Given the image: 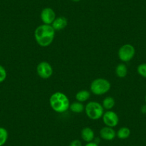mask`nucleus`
<instances>
[{"mask_svg": "<svg viewBox=\"0 0 146 146\" xmlns=\"http://www.w3.org/2000/svg\"><path fill=\"white\" fill-rule=\"evenodd\" d=\"M141 112L143 114H146V104L141 107Z\"/></svg>", "mask_w": 146, "mask_h": 146, "instance_id": "nucleus-22", "label": "nucleus"}, {"mask_svg": "<svg viewBox=\"0 0 146 146\" xmlns=\"http://www.w3.org/2000/svg\"><path fill=\"white\" fill-rule=\"evenodd\" d=\"M85 146H99L98 143H95V142H90V143H88Z\"/></svg>", "mask_w": 146, "mask_h": 146, "instance_id": "nucleus-21", "label": "nucleus"}, {"mask_svg": "<svg viewBox=\"0 0 146 146\" xmlns=\"http://www.w3.org/2000/svg\"><path fill=\"white\" fill-rule=\"evenodd\" d=\"M72 1L74 2H80V1H82V0H72Z\"/></svg>", "mask_w": 146, "mask_h": 146, "instance_id": "nucleus-23", "label": "nucleus"}, {"mask_svg": "<svg viewBox=\"0 0 146 146\" xmlns=\"http://www.w3.org/2000/svg\"><path fill=\"white\" fill-rule=\"evenodd\" d=\"M85 111L87 116L92 120H98L102 117L104 108L102 104L96 101H90L85 107Z\"/></svg>", "mask_w": 146, "mask_h": 146, "instance_id": "nucleus-3", "label": "nucleus"}, {"mask_svg": "<svg viewBox=\"0 0 146 146\" xmlns=\"http://www.w3.org/2000/svg\"><path fill=\"white\" fill-rule=\"evenodd\" d=\"M7 75V71L5 68L3 66L0 65V83L4 82L6 80Z\"/></svg>", "mask_w": 146, "mask_h": 146, "instance_id": "nucleus-19", "label": "nucleus"}, {"mask_svg": "<svg viewBox=\"0 0 146 146\" xmlns=\"http://www.w3.org/2000/svg\"><path fill=\"white\" fill-rule=\"evenodd\" d=\"M8 139V132L5 127H0V146H3Z\"/></svg>", "mask_w": 146, "mask_h": 146, "instance_id": "nucleus-17", "label": "nucleus"}, {"mask_svg": "<svg viewBox=\"0 0 146 146\" xmlns=\"http://www.w3.org/2000/svg\"><path fill=\"white\" fill-rule=\"evenodd\" d=\"M67 24H68V22H67V18L61 16L56 17V19H54V21L51 25L54 30L60 31L62 29H64L67 26Z\"/></svg>", "mask_w": 146, "mask_h": 146, "instance_id": "nucleus-10", "label": "nucleus"}, {"mask_svg": "<svg viewBox=\"0 0 146 146\" xmlns=\"http://www.w3.org/2000/svg\"><path fill=\"white\" fill-rule=\"evenodd\" d=\"M50 105L52 109L56 113H62L70 108V100L65 94L61 92H56L50 96Z\"/></svg>", "mask_w": 146, "mask_h": 146, "instance_id": "nucleus-2", "label": "nucleus"}, {"mask_svg": "<svg viewBox=\"0 0 146 146\" xmlns=\"http://www.w3.org/2000/svg\"><path fill=\"white\" fill-rule=\"evenodd\" d=\"M115 73L118 78H124L127 75V66L123 63L117 64L115 68Z\"/></svg>", "mask_w": 146, "mask_h": 146, "instance_id": "nucleus-13", "label": "nucleus"}, {"mask_svg": "<svg viewBox=\"0 0 146 146\" xmlns=\"http://www.w3.org/2000/svg\"><path fill=\"white\" fill-rule=\"evenodd\" d=\"M40 17L43 24L51 25L56 19V14L52 8L45 7L42 10Z\"/></svg>", "mask_w": 146, "mask_h": 146, "instance_id": "nucleus-8", "label": "nucleus"}, {"mask_svg": "<svg viewBox=\"0 0 146 146\" xmlns=\"http://www.w3.org/2000/svg\"><path fill=\"white\" fill-rule=\"evenodd\" d=\"M100 135L101 138L103 140L110 141V140H114L115 137H116V132L115 131L113 127L105 126L100 130Z\"/></svg>", "mask_w": 146, "mask_h": 146, "instance_id": "nucleus-9", "label": "nucleus"}, {"mask_svg": "<svg viewBox=\"0 0 146 146\" xmlns=\"http://www.w3.org/2000/svg\"><path fill=\"white\" fill-rule=\"evenodd\" d=\"M36 73L42 79L47 80L53 74V69L51 64L45 61H42L36 66Z\"/></svg>", "mask_w": 146, "mask_h": 146, "instance_id": "nucleus-6", "label": "nucleus"}, {"mask_svg": "<svg viewBox=\"0 0 146 146\" xmlns=\"http://www.w3.org/2000/svg\"><path fill=\"white\" fill-rule=\"evenodd\" d=\"M90 98V92L86 90H82L79 91L77 92L76 95H75L77 101L80 102H86L87 100H89Z\"/></svg>", "mask_w": 146, "mask_h": 146, "instance_id": "nucleus-12", "label": "nucleus"}, {"mask_svg": "<svg viewBox=\"0 0 146 146\" xmlns=\"http://www.w3.org/2000/svg\"><path fill=\"white\" fill-rule=\"evenodd\" d=\"M130 133H131V132H130V130L128 127H122L117 130V132L116 133V136L119 139L125 140V139H127L130 137Z\"/></svg>", "mask_w": 146, "mask_h": 146, "instance_id": "nucleus-14", "label": "nucleus"}, {"mask_svg": "<svg viewBox=\"0 0 146 146\" xmlns=\"http://www.w3.org/2000/svg\"><path fill=\"white\" fill-rule=\"evenodd\" d=\"M69 109L74 113H81L84 111L85 107H84L82 102L77 101V102L70 104Z\"/></svg>", "mask_w": 146, "mask_h": 146, "instance_id": "nucleus-15", "label": "nucleus"}, {"mask_svg": "<svg viewBox=\"0 0 146 146\" xmlns=\"http://www.w3.org/2000/svg\"><path fill=\"white\" fill-rule=\"evenodd\" d=\"M137 72L143 78H146V63H143L137 66Z\"/></svg>", "mask_w": 146, "mask_h": 146, "instance_id": "nucleus-18", "label": "nucleus"}, {"mask_svg": "<svg viewBox=\"0 0 146 146\" xmlns=\"http://www.w3.org/2000/svg\"><path fill=\"white\" fill-rule=\"evenodd\" d=\"M69 146H82V143L79 140H74L70 143Z\"/></svg>", "mask_w": 146, "mask_h": 146, "instance_id": "nucleus-20", "label": "nucleus"}, {"mask_svg": "<svg viewBox=\"0 0 146 146\" xmlns=\"http://www.w3.org/2000/svg\"><path fill=\"white\" fill-rule=\"evenodd\" d=\"M81 137L84 141L87 143L92 142L95 139V133L93 130L89 127H85L81 131Z\"/></svg>", "mask_w": 146, "mask_h": 146, "instance_id": "nucleus-11", "label": "nucleus"}, {"mask_svg": "<svg viewBox=\"0 0 146 146\" xmlns=\"http://www.w3.org/2000/svg\"><path fill=\"white\" fill-rule=\"evenodd\" d=\"M145 103H146V95L145 97Z\"/></svg>", "mask_w": 146, "mask_h": 146, "instance_id": "nucleus-24", "label": "nucleus"}, {"mask_svg": "<svg viewBox=\"0 0 146 146\" xmlns=\"http://www.w3.org/2000/svg\"><path fill=\"white\" fill-rule=\"evenodd\" d=\"M55 36V30L52 25H40L35 31V38L36 43L42 47L50 46L52 43Z\"/></svg>", "mask_w": 146, "mask_h": 146, "instance_id": "nucleus-1", "label": "nucleus"}, {"mask_svg": "<svg viewBox=\"0 0 146 146\" xmlns=\"http://www.w3.org/2000/svg\"><path fill=\"white\" fill-rule=\"evenodd\" d=\"M115 105V100L112 97H106L102 101V107L107 110H111Z\"/></svg>", "mask_w": 146, "mask_h": 146, "instance_id": "nucleus-16", "label": "nucleus"}, {"mask_svg": "<svg viewBox=\"0 0 146 146\" xmlns=\"http://www.w3.org/2000/svg\"><path fill=\"white\" fill-rule=\"evenodd\" d=\"M111 88V84L105 78L94 80L90 85V91L95 95H105Z\"/></svg>", "mask_w": 146, "mask_h": 146, "instance_id": "nucleus-4", "label": "nucleus"}, {"mask_svg": "<svg viewBox=\"0 0 146 146\" xmlns=\"http://www.w3.org/2000/svg\"><path fill=\"white\" fill-rule=\"evenodd\" d=\"M104 124L108 127H114L118 125L119 117L117 113L112 110H107L102 115Z\"/></svg>", "mask_w": 146, "mask_h": 146, "instance_id": "nucleus-7", "label": "nucleus"}, {"mask_svg": "<svg viewBox=\"0 0 146 146\" xmlns=\"http://www.w3.org/2000/svg\"><path fill=\"white\" fill-rule=\"evenodd\" d=\"M135 49L132 44H125L120 47L118 50V57L122 62H127L134 57Z\"/></svg>", "mask_w": 146, "mask_h": 146, "instance_id": "nucleus-5", "label": "nucleus"}]
</instances>
